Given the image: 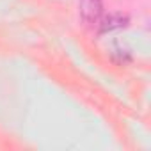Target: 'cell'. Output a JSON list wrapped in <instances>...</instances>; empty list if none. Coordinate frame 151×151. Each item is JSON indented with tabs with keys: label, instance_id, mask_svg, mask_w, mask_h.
Wrapping results in <instances>:
<instances>
[{
	"label": "cell",
	"instance_id": "6da1fadb",
	"mask_svg": "<svg viewBox=\"0 0 151 151\" xmlns=\"http://www.w3.org/2000/svg\"><path fill=\"white\" fill-rule=\"evenodd\" d=\"M103 13L101 0H82L80 2V16L86 23H98Z\"/></svg>",
	"mask_w": 151,
	"mask_h": 151
},
{
	"label": "cell",
	"instance_id": "7a4b0ae2",
	"mask_svg": "<svg viewBox=\"0 0 151 151\" xmlns=\"http://www.w3.org/2000/svg\"><path fill=\"white\" fill-rule=\"evenodd\" d=\"M126 25H128V16L126 14H123V13H112V14H107L100 22V32L105 34V32L119 30V29H124Z\"/></svg>",
	"mask_w": 151,
	"mask_h": 151
}]
</instances>
